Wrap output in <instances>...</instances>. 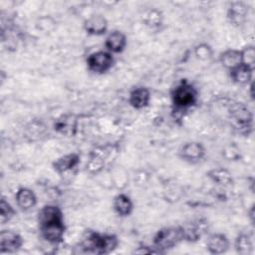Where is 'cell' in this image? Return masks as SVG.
<instances>
[{"label": "cell", "mask_w": 255, "mask_h": 255, "mask_svg": "<svg viewBox=\"0 0 255 255\" xmlns=\"http://www.w3.org/2000/svg\"><path fill=\"white\" fill-rule=\"evenodd\" d=\"M38 229L41 238L53 246L64 243L66 234V223L64 212L57 204H45L37 214Z\"/></svg>", "instance_id": "obj_1"}, {"label": "cell", "mask_w": 255, "mask_h": 255, "mask_svg": "<svg viewBox=\"0 0 255 255\" xmlns=\"http://www.w3.org/2000/svg\"><path fill=\"white\" fill-rule=\"evenodd\" d=\"M198 100L197 88L188 79H180L170 92L172 115L175 118H181L197 106Z\"/></svg>", "instance_id": "obj_2"}, {"label": "cell", "mask_w": 255, "mask_h": 255, "mask_svg": "<svg viewBox=\"0 0 255 255\" xmlns=\"http://www.w3.org/2000/svg\"><path fill=\"white\" fill-rule=\"evenodd\" d=\"M120 245V239L116 234L101 233L95 230H86L82 241L77 247L80 248L78 253L84 254H110Z\"/></svg>", "instance_id": "obj_3"}, {"label": "cell", "mask_w": 255, "mask_h": 255, "mask_svg": "<svg viewBox=\"0 0 255 255\" xmlns=\"http://www.w3.org/2000/svg\"><path fill=\"white\" fill-rule=\"evenodd\" d=\"M183 241L182 225L165 226L155 232L151 245L155 248L158 254H164Z\"/></svg>", "instance_id": "obj_4"}, {"label": "cell", "mask_w": 255, "mask_h": 255, "mask_svg": "<svg viewBox=\"0 0 255 255\" xmlns=\"http://www.w3.org/2000/svg\"><path fill=\"white\" fill-rule=\"evenodd\" d=\"M229 118L234 128L242 134L248 136L253 130V113L247 105L241 102H234L228 108Z\"/></svg>", "instance_id": "obj_5"}, {"label": "cell", "mask_w": 255, "mask_h": 255, "mask_svg": "<svg viewBox=\"0 0 255 255\" xmlns=\"http://www.w3.org/2000/svg\"><path fill=\"white\" fill-rule=\"evenodd\" d=\"M115 56L107 50H98L91 53L86 59L87 69L95 75H104L115 66Z\"/></svg>", "instance_id": "obj_6"}, {"label": "cell", "mask_w": 255, "mask_h": 255, "mask_svg": "<svg viewBox=\"0 0 255 255\" xmlns=\"http://www.w3.org/2000/svg\"><path fill=\"white\" fill-rule=\"evenodd\" d=\"M184 241L194 243L199 241L209 229L208 220L204 217L195 218L182 225Z\"/></svg>", "instance_id": "obj_7"}, {"label": "cell", "mask_w": 255, "mask_h": 255, "mask_svg": "<svg viewBox=\"0 0 255 255\" xmlns=\"http://www.w3.org/2000/svg\"><path fill=\"white\" fill-rule=\"evenodd\" d=\"M206 155L204 144L197 140H190L182 144L178 150V156L185 162L198 163Z\"/></svg>", "instance_id": "obj_8"}, {"label": "cell", "mask_w": 255, "mask_h": 255, "mask_svg": "<svg viewBox=\"0 0 255 255\" xmlns=\"http://www.w3.org/2000/svg\"><path fill=\"white\" fill-rule=\"evenodd\" d=\"M24 244V239L16 231L2 229L0 231V253L13 254L18 252Z\"/></svg>", "instance_id": "obj_9"}, {"label": "cell", "mask_w": 255, "mask_h": 255, "mask_svg": "<svg viewBox=\"0 0 255 255\" xmlns=\"http://www.w3.org/2000/svg\"><path fill=\"white\" fill-rule=\"evenodd\" d=\"M249 15V6L240 0L232 1L228 4L226 11V18L230 25L234 27L242 26Z\"/></svg>", "instance_id": "obj_10"}, {"label": "cell", "mask_w": 255, "mask_h": 255, "mask_svg": "<svg viewBox=\"0 0 255 255\" xmlns=\"http://www.w3.org/2000/svg\"><path fill=\"white\" fill-rule=\"evenodd\" d=\"M84 31L90 36H104L109 29L108 19L103 14H93L83 22Z\"/></svg>", "instance_id": "obj_11"}, {"label": "cell", "mask_w": 255, "mask_h": 255, "mask_svg": "<svg viewBox=\"0 0 255 255\" xmlns=\"http://www.w3.org/2000/svg\"><path fill=\"white\" fill-rule=\"evenodd\" d=\"M79 120L76 115L64 114L58 117L53 124L54 130L65 136H74L78 130Z\"/></svg>", "instance_id": "obj_12"}, {"label": "cell", "mask_w": 255, "mask_h": 255, "mask_svg": "<svg viewBox=\"0 0 255 255\" xmlns=\"http://www.w3.org/2000/svg\"><path fill=\"white\" fill-rule=\"evenodd\" d=\"M80 163L81 155L78 152H69L55 159L52 162V168L59 175H63L76 169Z\"/></svg>", "instance_id": "obj_13"}, {"label": "cell", "mask_w": 255, "mask_h": 255, "mask_svg": "<svg viewBox=\"0 0 255 255\" xmlns=\"http://www.w3.org/2000/svg\"><path fill=\"white\" fill-rule=\"evenodd\" d=\"M151 101V93L148 88L144 86H137L132 88L128 97V105L136 110L140 111L147 108Z\"/></svg>", "instance_id": "obj_14"}, {"label": "cell", "mask_w": 255, "mask_h": 255, "mask_svg": "<svg viewBox=\"0 0 255 255\" xmlns=\"http://www.w3.org/2000/svg\"><path fill=\"white\" fill-rule=\"evenodd\" d=\"M105 50L115 54H122L128 46V37L121 30L111 31L105 39Z\"/></svg>", "instance_id": "obj_15"}, {"label": "cell", "mask_w": 255, "mask_h": 255, "mask_svg": "<svg viewBox=\"0 0 255 255\" xmlns=\"http://www.w3.org/2000/svg\"><path fill=\"white\" fill-rule=\"evenodd\" d=\"M229 248L230 240L224 233L215 232L207 236L206 249L208 253L213 255H220L228 252Z\"/></svg>", "instance_id": "obj_16"}, {"label": "cell", "mask_w": 255, "mask_h": 255, "mask_svg": "<svg viewBox=\"0 0 255 255\" xmlns=\"http://www.w3.org/2000/svg\"><path fill=\"white\" fill-rule=\"evenodd\" d=\"M15 203L22 211H30L36 207L38 198L33 189L22 186L19 187L15 193Z\"/></svg>", "instance_id": "obj_17"}, {"label": "cell", "mask_w": 255, "mask_h": 255, "mask_svg": "<svg viewBox=\"0 0 255 255\" xmlns=\"http://www.w3.org/2000/svg\"><path fill=\"white\" fill-rule=\"evenodd\" d=\"M107 151L94 149L89 153V157L87 159L85 170L90 175H98L100 174L106 167V159Z\"/></svg>", "instance_id": "obj_18"}, {"label": "cell", "mask_w": 255, "mask_h": 255, "mask_svg": "<svg viewBox=\"0 0 255 255\" xmlns=\"http://www.w3.org/2000/svg\"><path fill=\"white\" fill-rule=\"evenodd\" d=\"M114 212L121 218H126L131 215L134 209L132 199L124 192H120L115 195L112 203Z\"/></svg>", "instance_id": "obj_19"}, {"label": "cell", "mask_w": 255, "mask_h": 255, "mask_svg": "<svg viewBox=\"0 0 255 255\" xmlns=\"http://www.w3.org/2000/svg\"><path fill=\"white\" fill-rule=\"evenodd\" d=\"M230 80L240 86H248L253 82L254 68H251L243 63L228 71Z\"/></svg>", "instance_id": "obj_20"}, {"label": "cell", "mask_w": 255, "mask_h": 255, "mask_svg": "<svg viewBox=\"0 0 255 255\" xmlns=\"http://www.w3.org/2000/svg\"><path fill=\"white\" fill-rule=\"evenodd\" d=\"M207 178L220 187H231L234 184L232 173L224 167L211 168L206 172Z\"/></svg>", "instance_id": "obj_21"}, {"label": "cell", "mask_w": 255, "mask_h": 255, "mask_svg": "<svg viewBox=\"0 0 255 255\" xmlns=\"http://www.w3.org/2000/svg\"><path fill=\"white\" fill-rule=\"evenodd\" d=\"M142 23L150 30H158L163 25L164 16L161 10L157 8H148L143 11L141 16Z\"/></svg>", "instance_id": "obj_22"}, {"label": "cell", "mask_w": 255, "mask_h": 255, "mask_svg": "<svg viewBox=\"0 0 255 255\" xmlns=\"http://www.w3.org/2000/svg\"><path fill=\"white\" fill-rule=\"evenodd\" d=\"M218 60L222 67H224L227 71H230L242 63L241 51L240 49L228 48L219 54Z\"/></svg>", "instance_id": "obj_23"}, {"label": "cell", "mask_w": 255, "mask_h": 255, "mask_svg": "<svg viewBox=\"0 0 255 255\" xmlns=\"http://www.w3.org/2000/svg\"><path fill=\"white\" fill-rule=\"evenodd\" d=\"M234 249L239 255H250L253 252V240L248 233H239L234 240Z\"/></svg>", "instance_id": "obj_24"}, {"label": "cell", "mask_w": 255, "mask_h": 255, "mask_svg": "<svg viewBox=\"0 0 255 255\" xmlns=\"http://www.w3.org/2000/svg\"><path fill=\"white\" fill-rule=\"evenodd\" d=\"M17 215V210L13 205L6 199L5 196H2L0 199V223L5 225L10 222Z\"/></svg>", "instance_id": "obj_25"}, {"label": "cell", "mask_w": 255, "mask_h": 255, "mask_svg": "<svg viewBox=\"0 0 255 255\" xmlns=\"http://www.w3.org/2000/svg\"><path fill=\"white\" fill-rule=\"evenodd\" d=\"M193 54L197 60H199L201 62H206L213 58L214 51H213V48L211 47V45H209L206 42H201L194 47Z\"/></svg>", "instance_id": "obj_26"}, {"label": "cell", "mask_w": 255, "mask_h": 255, "mask_svg": "<svg viewBox=\"0 0 255 255\" xmlns=\"http://www.w3.org/2000/svg\"><path fill=\"white\" fill-rule=\"evenodd\" d=\"M222 156L228 161H238L242 158V153L239 146L234 143H228L222 149Z\"/></svg>", "instance_id": "obj_27"}, {"label": "cell", "mask_w": 255, "mask_h": 255, "mask_svg": "<svg viewBox=\"0 0 255 255\" xmlns=\"http://www.w3.org/2000/svg\"><path fill=\"white\" fill-rule=\"evenodd\" d=\"M242 63L254 68L255 67V47L253 45H247L240 49Z\"/></svg>", "instance_id": "obj_28"}, {"label": "cell", "mask_w": 255, "mask_h": 255, "mask_svg": "<svg viewBox=\"0 0 255 255\" xmlns=\"http://www.w3.org/2000/svg\"><path fill=\"white\" fill-rule=\"evenodd\" d=\"M36 26L39 30L48 33V32H51L55 29L56 22L50 16H43V17L38 19V21L36 23Z\"/></svg>", "instance_id": "obj_29"}, {"label": "cell", "mask_w": 255, "mask_h": 255, "mask_svg": "<svg viewBox=\"0 0 255 255\" xmlns=\"http://www.w3.org/2000/svg\"><path fill=\"white\" fill-rule=\"evenodd\" d=\"M133 254H158L155 248L152 245H146V244H140L134 250L132 251Z\"/></svg>", "instance_id": "obj_30"}]
</instances>
